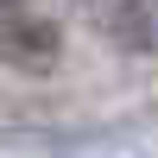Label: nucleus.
Here are the masks:
<instances>
[{"label":"nucleus","mask_w":158,"mask_h":158,"mask_svg":"<svg viewBox=\"0 0 158 158\" xmlns=\"http://www.w3.org/2000/svg\"><path fill=\"white\" fill-rule=\"evenodd\" d=\"M89 32L101 44L127 51V57H152L158 51V0H76Z\"/></svg>","instance_id":"nucleus-1"}]
</instances>
